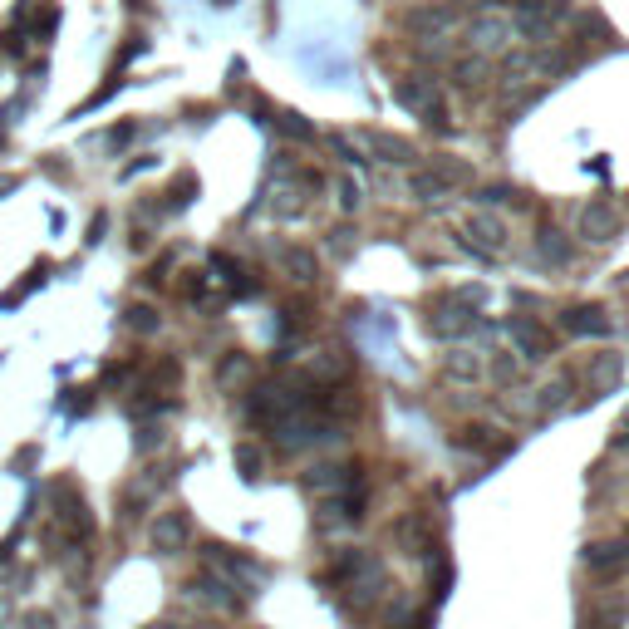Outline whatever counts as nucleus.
Here are the masks:
<instances>
[{"instance_id": "nucleus-1", "label": "nucleus", "mask_w": 629, "mask_h": 629, "mask_svg": "<svg viewBox=\"0 0 629 629\" xmlns=\"http://www.w3.org/2000/svg\"><path fill=\"white\" fill-rule=\"evenodd\" d=\"M610 231H615V212H610L605 202L585 207V217H580V236H585V241H605Z\"/></svg>"}, {"instance_id": "nucleus-2", "label": "nucleus", "mask_w": 629, "mask_h": 629, "mask_svg": "<svg viewBox=\"0 0 629 629\" xmlns=\"http://www.w3.org/2000/svg\"><path fill=\"white\" fill-rule=\"evenodd\" d=\"M168 541H182V521H177V516H168V521L158 526V546H168Z\"/></svg>"}]
</instances>
